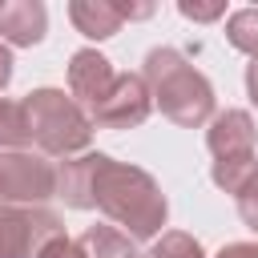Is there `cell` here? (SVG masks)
Masks as SVG:
<instances>
[{
	"label": "cell",
	"mask_w": 258,
	"mask_h": 258,
	"mask_svg": "<svg viewBox=\"0 0 258 258\" xmlns=\"http://www.w3.org/2000/svg\"><path fill=\"white\" fill-rule=\"evenodd\" d=\"M93 202H101L117 222H125L137 238H149L157 226H161V218H165V202H161V194L153 189V181L145 177V173H137V169H117V165H109V157H105V165H101V173H97V194H93Z\"/></svg>",
	"instance_id": "1"
},
{
	"label": "cell",
	"mask_w": 258,
	"mask_h": 258,
	"mask_svg": "<svg viewBox=\"0 0 258 258\" xmlns=\"http://www.w3.org/2000/svg\"><path fill=\"white\" fill-rule=\"evenodd\" d=\"M145 73H149V81L157 85L161 109H165L173 121H181V125H198V121L210 113V105H214L210 85H206V81H202V77H198L173 48H157V52H149Z\"/></svg>",
	"instance_id": "2"
},
{
	"label": "cell",
	"mask_w": 258,
	"mask_h": 258,
	"mask_svg": "<svg viewBox=\"0 0 258 258\" xmlns=\"http://www.w3.org/2000/svg\"><path fill=\"white\" fill-rule=\"evenodd\" d=\"M24 117H28V133H36V141L52 153L77 149V145L89 141V125L77 113V105L64 101V93H52V89L32 93L28 105H24Z\"/></svg>",
	"instance_id": "3"
},
{
	"label": "cell",
	"mask_w": 258,
	"mask_h": 258,
	"mask_svg": "<svg viewBox=\"0 0 258 258\" xmlns=\"http://www.w3.org/2000/svg\"><path fill=\"white\" fill-rule=\"evenodd\" d=\"M250 141H254V129H250V117L246 113H226L214 121L210 129V149L218 153V185L226 189H242V173H254L246 161H250Z\"/></svg>",
	"instance_id": "4"
},
{
	"label": "cell",
	"mask_w": 258,
	"mask_h": 258,
	"mask_svg": "<svg viewBox=\"0 0 258 258\" xmlns=\"http://www.w3.org/2000/svg\"><path fill=\"white\" fill-rule=\"evenodd\" d=\"M48 234L56 238V218L48 214H16V210H0V258H28L36 250V238Z\"/></svg>",
	"instance_id": "5"
},
{
	"label": "cell",
	"mask_w": 258,
	"mask_h": 258,
	"mask_svg": "<svg viewBox=\"0 0 258 258\" xmlns=\"http://www.w3.org/2000/svg\"><path fill=\"white\" fill-rule=\"evenodd\" d=\"M48 189H52L48 165H40L24 153L0 157V198H44Z\"/></svg>",
	"instance_id": "6"
},
{
	"label": "cell",
	"mask_w": 258,
	"mask_h": 258,
	"mask_svg": "<svg viewBox=\"0 0 258 258\" xmlns=\"http://www.w3.org/2000/svg\"><path fill=\"white\" fill-rule=\"evenodd\" d=\"M145 109H149V101H145L141 81H137V77H117V85L109 89V97H105L93 113H97V121H105V125H133V121L145 117Z\"/></svg>",
	"instance_id": "7"
},
{
	"label": "cell",
	"mask_w": 258,
	"mask_h": 258,
	"mask_svg": "<svg viewBox=\"0 0 258 258\" xmlns=\"http://www.w3.org/2000/svg\"><path fill=\"white\" fill-rule=\"evenodd\" d=\"M69 81H73V93H77L81 101H89L93 109H97V105L109 97V89L117 85L109 60L97 56V52H77V56H73V69H69Z\"/></svg>",
	"instance_id": "8"
},
{
	"label": "cell",
	"mask_w": 258,
	"mask_h": 258,
	"mask_svg": "<svg viewBox=\"0 0 258 258\" xmlns=\"http://www.w3.org/2000/svg\"><path fill=\"white\" fill-rule=\"evenodd\" d=\"M0 32L16 44H36L44 36V8L40 4H0Z\"/></svg>",
	"instance_id": "9"
},
{
	"label": "cell",
	"mask_w": 258,
	"mask_h": 258,
	"mask_svg": "<svg viewBox=\"0 0 258 258\" xmlns=\"http://www.w3.org/2000/svg\"><path fill=\"white\" fill-rule=\"evenodd\" d=\"M69 12H73V20L85 36H113L117 24L125 20L117 4H97V0H77Z\"/></svg>",
	"instance_id": "10"
},
{
	"label": "cell",
	"mask_w": 258,
	"mask_h": 258,
	"mask_svg": "<svg viewBox=\"0 0 258 258\" xmlns=\"http://www.w3.org/2000/svg\"><path fill=\"white\" fill-rule=\"evenodd\" d=\"M85 250H93V258H133L129 242L121 234H113L109 226H97L85 234Z\"/></svg>",
	"instance_id": "11"
},
{
	"label": "cell",
	"mask_w": 258,
	"mask_h": 258,
	"mask_svg": "<svg viewBox=\"0 0 258 258\" xmlns=\"http://www.w3.org/2000/svg\"><path fill=\"white\" fill-rule=\"evenodd\" d=\"M230 40L258 60V8H242L230 16Z\"/></svg>",
	"instance_id": "12"
},
{
	"label": "cell",
	"mask_w": 258,
	"mask_h": 258,
	"mask_svg": "<svg viewBox=\"0 0 258 258\" xmlns=\"http://www.w3.org/2000/svg\"><path fill=\"white\" fill-rule=\"evenodd\" d=\"M28 137V117L20 105L0 101V145H20Z\"/></svg>",
	"instance_id": "13"
},
{
	"label": "cell",
	"mask_w": 258,
	"mask_h": 258,
	"mask_svg": "<svg viewBox=\"0 0 258 258\" xmlns=\"http://www.w3.org/2000/svg\"><path fill=\"white\" fill-rule=\"evenodd\" d=\"M149 258H202V250H198V242H189L185 234H169L161 246H153Z\"/></svg>",
	"instance_id": "14"
},
{
	"label": "cell",
	"mask_w": 258,
	"mask_h": 258,
	"mask_svg": "<svg viewBox=\"0 0 258 258\" xmlns=\"http://www.w3.org/2000/svg\"><path fill=\"white\" fill-rule=\"evenodd\" d=\"M36 258H85V254H81L73 242H64V238H52L48 246H40V250H36Z\"/></svg>",
	"instance_id": "15"
},
{
	"label": "cell",
	"mask_w": 258,
	"mask_h": 258,
	"mask_svg": "<svg viewBox=\"0 0 258 258\" xmlns=\"http://www.w3.org/2000/svg\"><path fill=\"white\" fill-rule=\"evenodd\" d=\"M181 12L194 16V20H214V16H222V4H210V8H202V4H181Z\"/></svg>",
	"instance_id": "16"
},
{
	"label": "cell",
	"mask_w": 258,
	"mask_h": 258,
	"mask_svg": "<svg viewBox=\"0 0 258 258\" xmlns=\"http://www.w3.org/2000/svg\"><path fill=\"white\" fill-rule=\"evenodd\" d=\"M8 77H12V56H8V48L0 44V89L8 85Z\"/></svg>",
	"instance_id": "17"
},
{
	"label": "cell",
	"mask_w": 258,
	"mask_h": 258,
	"mask_svg": "<svg viewBox=\"0 0 258 258\" xmlns=\"http://www.w3.org/2000/svg\"><path fill=\"white\" fill-rule=\"evenodd\" d=\"M222 258H258V246H230L222 250Z\"/></svg>",
	"instance_id": "18"
},
{
	"label": "cell",
	"mask_w": 258,
	"mask_h": 258,
	"mask_svg": "<svg viewBox=\"0 0 258 258\" xmlns=\"http://www.w3.org/2000/svg\"><path fill=\"white\" fill-rule=\"evenodd\" d=\"M250 93H254V101H258V60L250 64Z\"/></svg>",
	"instance_id": "19"
}]
</instances>
